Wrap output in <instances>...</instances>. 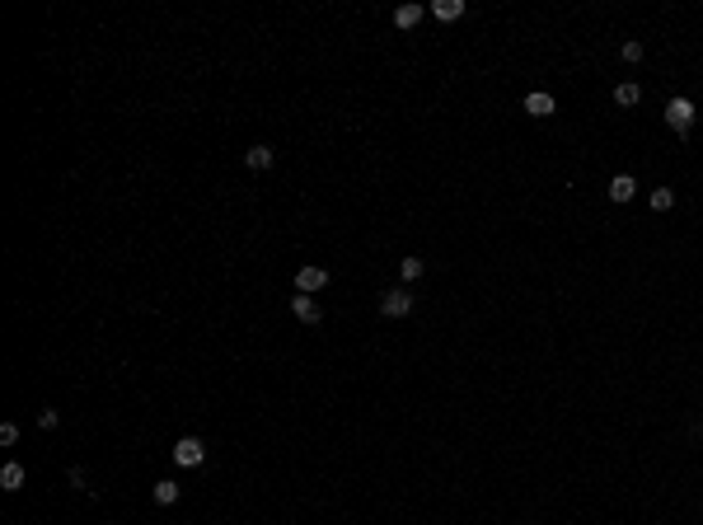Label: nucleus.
<instances>
[{
	"instance_id": "3",
	"label": "nucleus",
	"mask_w": 703,
	"mask_h": 525,
	"mask_svg": "<svg viewBox=\"0 0 703 525\" xmlns=\"http://www.w3.org/2000/svg\"><path fill=\"white\" fill-rule=\"evenodd\" d=\"M666 123H670V132H689V127H694V103L689 99H670L666 103Z\"/></svg>"
},
{
	"instance_id": "10",
	"label": "nucleus",
	"mask_w": 703,
	"mask_h": 525,
	"mask_svg": "<svg viewBox=\"0 0 703 525\" xmlns=\"http://www.w3.org/2000/svg\"><path fill=\"white\" fill-rule=\"evenodd\" d=\"M614 103H619V108H637V103H642V85H633V80L614 85Z\"/></svg>"
},
{
	"instance_id": "1",
	"label": "nucleus",
	"mask_w": 703,
	"mask_h": 525,
	"mask_svg": "<svg viewBox=\"0 0 703 525\" xmlns=\"http://www.w3.org/2000/svg\"><path fill=\"white\" fill-rule=\"evenodd\" d=\"M169 455H174V464H179V469H197L202 459H207V446H202L197 436H179Z\"/></svg>"
},
{
	"instance_id": "15",
	"label": "nucleus",
	"mask_w": 703,
	"mask_h": 525,
	"mask_svg": "<svg viewBox=\"0 0 703 525\" xmlns=\"http://www.w3.org/2000/svg\"><path fill=\"white\" fill-rule=\"evenodd\" d=\"M619 56H624L628 66H637V61H642V56H647V47L637 43V38H628V43H624V47H619Z\"/></svg>"
},
{
	"instance_id": "4",
	"label": "nucleus",
	"mask_w": 703,
	"mask_h": 525,
	"mask_svg": "<svg viewBox=\"0 0 703 525\" xmlns=\"http://www.w3.org/2000/svg\"><path fill=\"white\" fill-rule=\"evenodd\" d=\"M328 286V268H301L296 272V296H314V291H324Z\"/></svg>"
},
{
	"instance_id": "13",
	"label": "nucleus",
	"mask_w": 703,
	"mask_h": 525,
	"mask_svg": "<svg viewBox=\"0 0 703 525\" xmlns=\"http://www.w3.org/2000/svg\"><path fill=\"white\" fill-rule=\"evenodd\" d=\"M155 502L160 506H174V502H179V483H174V479H160L155 483Z\"/></svg>"
},
{
	"instance_id": "6",
	"label": "nucleus",
	"mask_w": 703,
	"mask_h": 525,
	"mask_svg": "<svg viewBox=\"0 0 703 525\" xmlns=\"http://www.w3.org/2000/svg\"><path fill=\"white\" fill-rule=\"evenodd\" d=\"M291 314H296L301 324H319V319H324V310L314 305V296H296V301H291Z\"/></svg>"
},
{
	"instance_id": "11",
	"label": "nucleus",
	"mask_w": 703,
	"mask_h": 525,
	"mask_svg": "<svg viewBox=\"0 0 703 525\" xmlns=\"http://www.w3.org/2000/svg\"><path fill=\"white\" fill-rule=\"evenodd\" d=\"M422 5H399V10H394V28H417V24H422Z\"/></svg>"
},
{
	"instance_id": "9",
	"label": "nucleus",
	"mask_w": 703,
	"mask_h": 525,
	"mask_svg": "<svg viewBox=\"0 0 703 525\" xmlns=\"http://www.w3.org/2000/svg\"><path fill=\"white\" fill-rule=\"evenodd\" d=\"M459 14H464V0H432V19H441V24H455Z\"/></svg>"
},
{
	"instance_id": "8",
	"label": "nucleus",
	"mask_w": 703,
	"mask_h": 525,
	"mask_svg": "<svg viewBox=\"0 0 703 525\" xmlns=\"http://www.w3.org/2000/svg\"><path fill=\"white\" fill-rule=\"evenodd\" d=\"M244 169H254V174L272 169V145H249L244 150Z\"/></svg>"
},
{
	"instance_id": "5",
	"label": "nucleus",
	"mask_w": 703,
	"mask_h": 525,
	"mask_svg": "<svg viewBox=\"0 0 703 525\" xmlns=\"http://www.w3.org/2000/svg\"><path fill=\"white\" fill-rule=\"evenodd\" d=\"M525 113H530V118H553V113H558V103H553V94L535 90V94H525Z\"/></svg>"
},
{
	"instance_id": "17",
	"label": "nucleus",
	"mask_w": 703,
	"mask_h": 525,
	"mask_svg": "<svg viewBox=\"0 0 703 525\" xmlns=\"http://www.w3.org/2000/svg\"><path fill=\"white\" fill-rule=\"evenodd\" d=\"M19 441V427L14 422H0V446H14Z\"/></svg>"
},
{
	"instance_id": "7",
	"label": "nucleus",
	"mask_w": 703,
	"mask_h": 525,
	"mask_svg": "<svg viewBox=\"0 0 703 525\" xmlns=\"http://www.w3.org/2000/svg\"><path fill=\"white\" fill-rule=\"evenodd\" d=\"M637 197V179L633 174H614L610 179V202H633Z\"/></svg>"
},
{
	"instance_id": "12",
	"label": "nucleus",
	"mask_w": 703,
	"mask_h": 525,
	"mask_svg": "<svg viewBox=\"0 0 703 525\" xmlns=\"http://www.w3.org/2000/svg\"><path fill=\"white\" fill-rule=\"evenodd\" d=\"M0 488H5V492H19L24 488V464H14V459H10V464L0 469Z\"/></svg>"
},
{
	"instance_id": "18",
	"label": "nucleus",
	"mask_w": 703,
	"mask_h": 525,
	"mask_svg": "<svg viewBox=\"0 0 703 525\" xmlns=\"http://www.w3.org/2000/svg\"><path fill=\"white\" fill-rule=\"evenodd\" d=\"M56 422H61V413H56V408H43V413H38V427H47V432H52Z\"/></svg>"
},
{
	"instance_id": "16",
	"label": "nucleus",
	"mask_w": 703,
	"mask_h": 525,
	"mask_svg": "<svg viewBox=\"0 0 703 525\" xmlns=\"http://www.w3.org/2000/svg\"><path fill=\"white\" fill-rule=\"evenodd\" d=\"M670 207H675V192H670V188L652 192V212H670Z\"/></svg>"
},
{
	"instance_id": "14",
	"label": "nucleus",
	"mask_w": 703,
	"mask_h": 525,
	"mask_svg": "<svg viewBox=\"0 0 703 525\" xmlns=\"http://www.w3.org/2000/svg\"><path fill=\"white\" fill-rule=\"evenodd\" d=\"M422 272H427V263H422V258H403V263H399V277H403V281H417Z\"/></svg>"
},
{
	"instance_id": "2",
	"label": "nucleus",
	"mask_w": 703,
	"mask_h": 525,
	"mask_svg": "<svg viewBox=\"0 0 703 525\" xmlns=\"http://www.w3.org/2000/svg\"><path fill=\"white\" fill-rule=\"evenodd\" d=\"M380 314H385V319H403V314H413V296H408L403 286L385 291V296H380Z\"/></svg>"
}]
</instances>
